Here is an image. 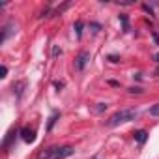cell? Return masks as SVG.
I'll return each mask as SVG.
<instances>
[{"label":"cell","mask_w":159,"mask_h":159,"mask_svg":"<svg viewBox=\"0 0 159 159\" xmlns=\"http://www.w3.org/2000/svg\"><path fill=\"white\" fill-rule=\"evenodd\" d=\"M137 118V111L135 109H124V111H118V112H114L111 118H109V125L111 127H114V125H120V124H125V122H131V120H135Z\"/></svg>","instance_id":"cell-1"},{"label":"cell","mask_w":159,"mask_h":159,"mask_svg":"<svg viewBox=\"0 0 159 159\" xmlns=\"http://www.w3.org/2000/svg\"><path fill=\"white\" fill-rule=\"evenodd\" d=\"M88 62H90V52H86V51L79 52L77 58H75V69H77V71H83Z\"/></svg>","instance_id":"cell-2"},{"label":"cell","mask_w":159,"mask_h":159,"mask_svg":"<svg viewBox=\"0 0 159 159\" xmlns=\"http://www.w3.org/2000/svg\"><path fill=\"white\" fill-rule=\"evenodd\" d=\"M71 153H73V148H71V146L54 148V150H52V159H64V157H69Z\"/></svg>","instance_id":"cell-3"},{"label":"cell","mask_w":159,"mask_h":159,"mask_svg":"<svg viewBox=\"0 0 159 159\" xmlns=\"http://www.w3.org/2000/svg\"><path fill=\"white\" fill-rule=\"evenodd\" d=\"M21 137H23V140L28 142V144L36 140V133H34V129H30V127H23V129H21Z\"/></svg>","instance_id":"cell-4"},{"label":"cell","mask_w":159,"mask_h":159,"mask_svg":"<svg viewBox=\"0 0 159 159\" xmlns=\"http://www.w3.org/2000/svg\"><path fill=\"white\" fill-rule=\"evenodd\" d=\"M13 28H15V25H13V23H10V25H6V26H4V32H2V38H0V41H2V43H4V41H6V39H8V38H10V36H11V34L15 32Z\"/></svg>","instance_id":"cell-5"},{"label":"cell","mask_w":159,"mask_h":159,"mask_svg":"<svg viewBox=\"0 0 159 159\" xmlns=\"http://www.w3.org/2000/svg\"><path fill=\"white\" fill-rule=\"evenodd\" d=\"M133 135H135V140H137L139 144H144V142H146V139H148V133H146L144 129H139V131H135Z\"/></svg>","instance_id":"cell-6"},{"label":"cell","mask_w":159,"mask_h":159,"mask_svg":"<svg viewBox=\"0 0 159 159\" xmlns=\"http://www.w3.org/2000/svg\"><path fill=\"white\" fill-rule=\"evenodd\" d=\"M83 26H84V25H83V21H77V23L73 25V28H75V34H77V38H79V39L83 38Z\"/></svg>","instance_id":"cell-7"},{"label":"cell","mask_w":159,"mask_h":159,"mask_svg":"<svg viewBox=\"0 0 159 159\" xmlns=\"http://www.w3.org/2000/svg\"><path fill=\"white\" fill-rule=\"evenodd\" d=\"M23 88H25V83H17V84H13V90L17 92V96L23 94Z\"/></svg>","instance_id":"cell-8"},{"label":"cell","mask_w":159,"mask_h":159,"mask_svg":"<svg viewBox=\"0 0 159 159\" xmlns=\"http://www.w3.org/2000/svg\"><path fill=\"white\" fill-rule=\"evenodd\" d=\"M56 118H58V114H56V112H54V114H52V116H51V120H49V125H47V129H49V131H51V129H52V125H54V122H56Z\"/></svg>","instance_id":"cell-9"},{"label":"cell","mask_w":159,"mask_h":159,"mask_svg":"<svg viewBox=\"0 0 159 159\" xmlns=\"http://www.w3.org/2000/svg\"><path fill=\"white\" fill-rule=\"evenodd\" d=\"M150 114H152V116H159V103L150 109Z\"/></svg>","instance_id":"cell-10"},{"label":"cell","mask_w":159,"mask_h":159,"mask_svg":"<svg viewBox=\"0 0 159 159\" xmlns=\"http://www.w3.org/2000/svg\"><path fill=\"white\" fill-rule=\"evenodd\" d=\"M120 21H122V25H124V28L127 30V17H125V15H122V17H120Z\"/></svg>","instance_id":"cell-11"},{"label":"cell","mask_w":159,"mask_h":159,"mask_svg":"<svg viewBox=\"0 0 159 159\" xmlns=\"http://www.w3.org/2000/svg\"><path fill=\"white\" fill-rule=\"evenodd\" d=\"M127 92H129V94H140L142 90H140V88H129Z\"/></svg>","instance_id":"cell-12"},{"label":"cell","mask_w":159,"mask_h":159,"mask_svg":"<svg viewBox=\"0 0 159 159\" xmlns=\"http://www.w3.org/2000/svg\"><path fill=\"white\" fill-rule=\"evenodd\" d=\"M0 73H2V75H0V77L4 79V77H6V73H8V67H6V66H2V69H0Z\"/></svg>","instance_id":"cell-13"},{"label":"cell","mask_w":159,"mask_h":159,"mask_svg":"<svg viewBox=\"0 0 159 159\" xmlns=\"http://www.w3.org/2000/svg\"><path fill=\"white\" fill-rule=\"evenodd\" d=\"M153 58H155V62H159V54H155V56H153Z\"/></svg>","instance_id":"cell-14"}]
</instances>
